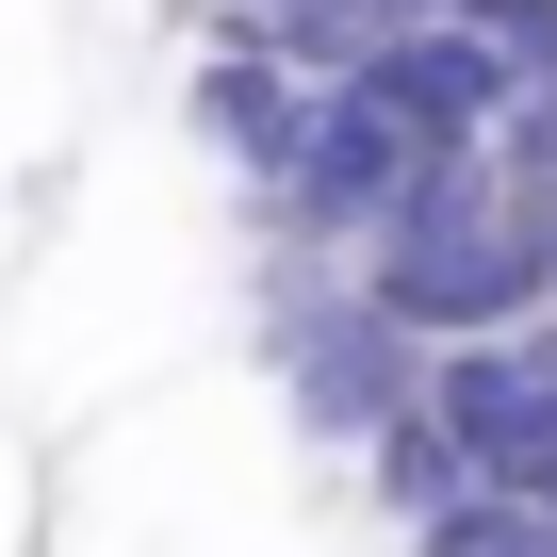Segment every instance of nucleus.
Masks as SVG:
<instances>
[{
  "mask_svg": "<svg viewBox=\"0 0 557 557\" xmlns=\"http://www.w3.org/2000/svg\"><path fill=\"white\" fill-rule=\"evenodd\" d=\"M361 296L410 312L426 345L541 329V312H557V197H524L492 148H443V164L410 181V213L361 246Z\"/></svg>",
  "mask_w": 557,
  "mask_h": 557,
  "instance_id": "obj_1",
  "label": "nucleus"
},
{
  "mask_svg": "<svg viewBox=\"0 0 557 557\" xmlns=\"http://www.w3.org/2000/svg\"><path fill=\"white\" fill-rule=\"evenodd\" d=\"M426 164H443V148H426L377 83H329V99H312V132H296V181H278L262 213L296 230V246H377V230L410 213V181H426Z\"/></svg>",
  "mask_w": 557,
  "mask_h": 557,
  "instance_id": "obj_2",
  "label": "nucleus"
},
{
  "mask_svg": "<svg viewBox=\"0 0 557 557\" xmlns=\"http://www.w3.org/2000/svg\"><path fill=\"white\" fill-rule=\"evenodd\" d=\"M278 410L312 443H377L394 410H426V329L377 312V296H312L278 312Z\"/></svg>",
  "mask_w": 557,
  "mask_h": 557,
  "instance_id": "obj_3",
  "label": "nucleus"
},
{
  "mask_svg": "<svg viewBox=\"0 0 557 557\" xmlns=\"http://www.w3.org/2000/svg\"><path fill=\"white\" fill-rule=\"evenodd\" d=\"M426 410L459 426V459L492 492H557V312L492 329V345H426Z\"/></svg>",
  "mask_w": 557,
  "mask_h": 557,
  "instance_id": "obj_4",
  "label": "nucleus"
},
{
  "mask_svg": "<svg viewBox=\"0 0 557 557\" xmlns=\"http://www.w3.org/2000/svg\"><path fill=\"white\" fill-rule=\"evenodd\" d=\"M345 83H377V99H394L426 148H492V132L524 115V83H541V66H524L508 34H475L459 0H443V17H394V34L345 66Z\"/></svg>",
  "mask_w": 557,
  "mask_h": 557,
  "instance_id": "obj_5",
  "label": "nucleus"
},
{
  "mask_svg": "<svg viewBox=\"0 0 557 557\" xmlns=\"http://www.w3.org/2000/svg\"><path fill=\"white\" fill-rule=\"evenodd\" d=\"M312 99H329V83H312L296 50H213V66H197V148H230V164L278 197V181H296V132H312Z\"/></svg>",
  "mask_w": 557,
  "mask_h": 557,
  "instance_id": "obj_6",
  "label": "nucleus"
},
{
  "mask_svg": "<svg viewBox=\"0 0 557 557\" xmlns=\"http://www.w3.org/2000/svg\"><path fill=\"white\" fill-rule=\"evenodd\" d=\"M361 492H377L394 524H426V508H459V492H475V459H459V426H443V410H394V426L361 443Z\"/></svg>",
  "mask_w": 557,
  "mask_h": 557,
  "instance_id": "obj_7",
  "label": "nucleus"
},
{
  "mask_svg": "<svg viewBox=\"0 0 557 557\" xmlns=\"http://www.w3.org/2000/svg\"><path fill=\"white\" fill-rule=\"evenodd\" d=\"M492 164H508L524 197H557V83H524V115L492 132Z\"/></svg>",
  "mask_w": 557,
  "mask_h": 557,
  "instance_id": "obj_8",
  "label": "nucleus"
}]
</instances>
